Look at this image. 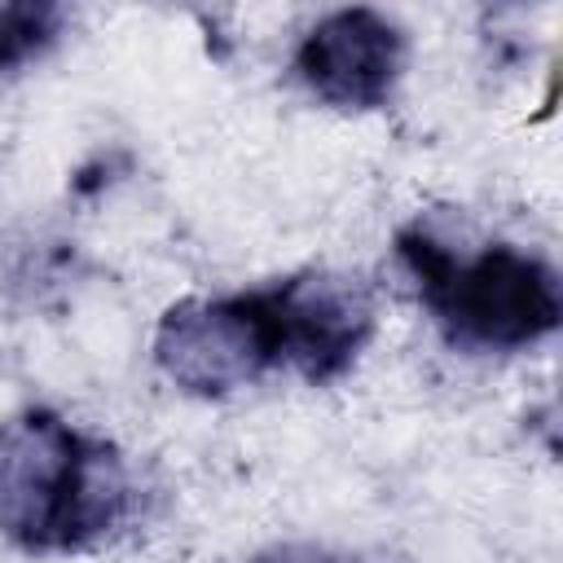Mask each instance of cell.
I'll list each match as a JSON object with an SVG mask.
<instances>
[{
	"mask_svg": "<svg viewBox=\"0 0 563 563\" xmlns=\"http://www.w3.org/2000/svg\"><path fill=\"white\" fill-rule=\"evenodd\" d=\"M141 506L119 444L48 405L0 418V541L22 554H84L119 537Z\"/></svg>",
	"mask_w": 563,
	"mask_h": 563,
	"instance_id": "cell-1",
	"label": "cell"
},
{
	"mask_svg": "<svg viewBox=\"0 0 563 563\" xmlns=\"http://www.w3.org/2000/svg\"><path fill=\"white\" fill-rule=\"evenodd\" d=\"M409 66V35L383 9H330L290 48V79L325 110H387Z\"/></svg>",
	"mask_w": 563,
	"mask_h": 563,
	"instance_id": "cell-5",
	"label": "cell"
},
{
	"mask_svg": "<svg viewBox=\"0 0 563 563\" xmlns=\"http://www.w3.org/2000/svg\"><path fill=\"white\" fill-rule=\"evenodd\" d=\"M246 563H356V559L325 541H273V545H260Z\"/></svg>",
	"mask_w": 563,
	"mask_h": 563,
	"instance_id": "cell-7",
	"label": "cell"
},
{
	"mask_svg": "<svg viewBox=\"0 0 563 563\" xmlns=\"http://www.w3.org/2000/svg\"><path fill=\"white\" fill-rule=\"evenodd\" d=\"M154 369L189 400H229L282 365V343L264 286L229 295H185L167 303L150 334Z\"/></svg>",
	"mask_w": 563,
	"mask_h": 563,
	"instance_id": "cell-3",
	"label": "cell"
},
{
	"mask_svg": "<svg viewBox=\"0 0 563 563\" xmlns=\"http://www.w3.org/2000/svg\"><path fill=\"white\" fill-rule=\"evenodd\" d=\"M282 365L308 387H330L356 369L374 330L378 295L361 273L347 268H299L264 286Z\"/></svg>",
	"mask_w": 563,
	"mask_h": 563,
	"instance_id": "cell-4",
	"label": "cell"
},
{
	"mask_svg": "<svg viewBox=\"0 0 563 563\" xmlns=\"http://www.w3.org/2000/svg\"><path fill=\"white\" fill-rule=\"evenodd\" d=\"M396 264L457 352L515 356L545 343L563 321L559 268L528 246L484 242L462 251L431 224L413 220L396 229Z\"/></svg>",
	"mask_w": 563,
	"mask_h": 563,
	"instance_id": "cell-2",
	"label": "cell"
},
{
	"mask_svg": "<svg viewBox=\"0 0 563 563\" xmlns=\"http://www.w3.org/2000/svg\"><path fill=\"white\" fill-rule=\"evenodd\" d=\"M70 13L48 0H0V75L40 62L62 35Z\"/></svg>",
	"mask_w": 563,
	"mask_h": 563,
	"instance_id": "cell-6",
	"label": "cell"
}]
</instances>
